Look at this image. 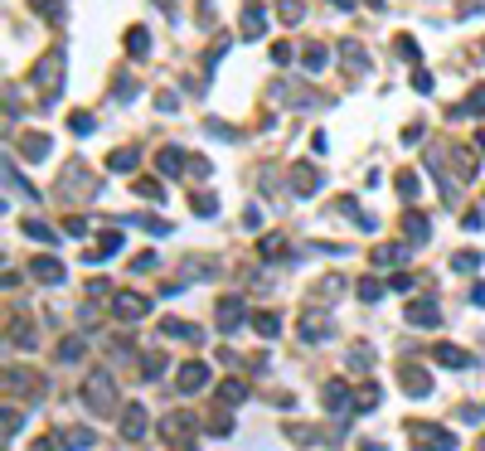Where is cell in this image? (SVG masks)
<instances>
[{"label": "cell", "mask_w": 485, "mask_h": 451, "mask_svg": "<svg viewBox=\"0 0 485 451\" xmlns=\"http://www.w3.org/2000/svg\"><path fill=\"white\" fill-rule=\"evenodd\" d=\"M432 364H447V369H466L471 364V354L461 345H432Z\"/></svg>", "instance_id": "cell-14"}, {"label": "cell", "mask_w": 485, "mask_h": 451, "mask_svg": "<svg viewBox=\"0 0 485 451\" xmlns=\"http://www.w3.org/2000/svg\"><path fill=\"white\" fill-rule=\"evenodd\" d=\"M325 335H330V320L316 316V311H306V316H301V340L316 345V340H325Z\"/></svg>", "instance_id": "cell-16"}, {"label": "cell", "mask_w": 485, "mask_h": 451, "mask_svg": "<svg viewBox=\"0 0 485 451\" xmlns=\"http://www.w3.org/2000/svg\"><path fill=\"white\" fill-rule=\"evenodd\" d=\"M359 451H388V447H378V442H364V447H359Z\"/></svg>", "instance_id": "cell-57"}, {"label": "cell", "mask_w": 485, "mask_h": 451, "mask_svg": "<svg viewBox=\"0 0 485 451\" xmlns=\"http://www.w3.org/2000/svg\"><path fill=\"white\" fill-rule=\"evenodd\" d=\"M238 320H242V301L238 296H223L218 301V330L228 335V330H238Z\"/></svg>", "instance_id": "cell-15"}, {"label": "cell", "mask_w": 485, "mask_h": 451, "mask_svg": "<svg viewBox=\"0 0 485 451\" xmlns=\"http://www.w3.org/2000/svg\"><path fill=\"white\" fill-rule=\"evenodd\" d=\"M141 373H146V378H161V373H165V359H161V354H146Z\"/></svg>", "instance_id": "cell-43"}, {"label": "cell", "mask_w": 485, "mask_h": 451, "mask_svg": "<svg viewBox=\"0 0 485 451\" xmlns=\"http://www.w3.org/2000/svg\"><path fill=\"white\" fill-rule=\"evenodd\" d=\"M452 267H457V272H481V253H457Z\"/></svg>", "instance_id": "cell-39"}, {"label": "cell", "mask_w": 485, "mask_h": 451, "mask_svg": "<svg viewBox=\"0 0 485 451\" xmlns=\"http://www.w3.org/2000/svg\"><path fill=\"white\" fill-rule=\"evenodd\" d=\"M407 325H422V330L442 325V311H437V301H412V306H407Z\"/></svg>", "instance_id": "cell-13"}, {"label": "cell", "mask_w": 485, "mask_h": 451, "mask_svg": "<svg viewBox=\"0 0 485 451\" xmlns=\"http://www.w3.org/2000/svg\"><path fill=\"white\" fill-rule=\"evenodd\" d=\"M136 194H141V199H161V185H156V180H141Z\"/></svg>", "instance_id": "cell-50"}, {"label": "cell", "mask_w": 485, "mask_h": 451, "mask_svg": "<svg viewBox=\"0 0 485 451\" xmlns=\"http://www.w3.org/2000/svg\"><path fill=\"white\" fill-rule=\"evenodd\" d=\"M398 383H403L407 398H427L432 393V373L422 364H398Z\"/></svg>", "instance_id": "cell-4"}, {"label": "cell", "mask_w": 485, "mask_h": 451, "mask_svg": "<svg viewBox=\"0 0 485 451\" xmlns=\"http://www.w3.org/2000/svg\"><path fill=\"white\" fill-rule=\"evenodd\" d=\"M262 258H267V262H277V258H287V238H277V233H267V238H262Z\"/></svg>", "instance_id": "cell-33"}, {"label": "cell", "mask_w": 485, "mask_h": 451, "mask_svg": "<svg viewBox=\"0 0 485 451\" xmlns=\"http://www.w3.org/2000/svg\"><path fill=\"white\" fill-rule=\"evenodd\" d=\"M301 63H306V73H321L325 63H330V53H325V49H321V44H311V49L301 53Z\"/></svg>", "instance_id": "cell-28"}, {"label": "cell", "mask_w": 485, "mask_h": 451, "mask_svg": "<svg viewBox=\"0 0 485 451\" xmlns=\"http://www.w3.org/2000/svg\"><path fill=\"white\" fill-rule=\"evenodd\" d=\"M238 29H242V39H262V29H267V10H262L257 0H242Z\"/></svg>", "instance_id": "cell-8"}, {"label": "cell", "mask_w": 485, "mask_h": 451, "mask_svg": "<svg viewBox=\"0 0 485 451\" xmlns=\"http://www.w3.org/2000/svg\"><path fill=\"white\" fill-rule=\"evenodd\" d=\"M277 15H282V20H287V25H301V15H306V10H301L297 0H287V5H282V10H277Z\"/></svg>", "instance_id": "cell-44"}, {"label": "cell", "mask_w": 485, "mask_h": 451, "mask_svg": "<svg viewBox=\"0 0 485 451\" xmlns=\"http://www.w3.org/2000/svg\"><path fill=\"white\" fill-rule=\"evenodd\" d=\"M374 408H378V388L364 383V393H354V413H374Z\"/></svg>", "instance_id": "cell-32"}, {"label": "cell", "mask_w": 485, "mask_h": 451, "mask_svg": "<svg viewBox=\"0 0 485 451\" xmlns=\"http://www.w3.org/2000/svg\"><path fill=\"white\" fill-rule=\"evenodd\" d=\"M476 146H481V151H485V132H476Z\"/></svg>", "instance_id": "cell-58"}, {"label": "cell", "mask_w": 485, "mask_h": 451, "mask_svg": "<svg viewBox=\"0 0 485 451\" xmlns=\"http://www.w3.org/2000/svg\"><path fill=\"white\" fill-rule=\"evenodd\" d=\"M252 330H257V335H282V316H277V311H257V316H252Z\"/></svg>", "instance_id": "cell-25"}, {"label": "cell", "mask_w": 485, "mask_h": 451, "mask_svg": "<svg viewBox=\"0 0 485 451\" xmlns=\"http://www.w3.org/2000/svg\"><path fill=\"white\" fill-rule=\"evenodd\" d=\"M340 58H345V68H350V73H364V68H369V53H364L359 39H345V44H340Z\"/></svg>", "instance_id": "cell-17"}, {"label": "cell", "mask_w": 485, "mask_h": 451, "mask_svg": "<svg viewBox=\"0 0 485 451\" xmlns=\"http://www.w3.org/2000/svg\"><path fill=\"white\" fill-rule=\"evenodd\" d=\"M29 272H34L39 282H49V287H58V282H63V262H58V258H34V262H29Z\"/></svg>", "instance_id": "cell-18"}, {"label": "cell", "mask_w": 485, "mask_h": 451, "mask_svg": "<svg viewBox=\"0 0 485 451\" xmlns=\"http://www.w3.org/2000/svg\"><path fill=\"white\" fill-rule=\"evenodd\" d=\"M209 383H214V369H209L204 359H189L185 369L175 373V388H180V393H204Z\"/></svg>", "instance_id": "cell-3"}, {"label": "cell", "mask_w": 485, "mask_h": 451, "mask_svg": "<svg viewBox=\"0 0 485 451\" xmlns=\"http://www.w3.org/2000/svg\"><path fill=\"white\" fill-rule=\"evenodd\" d=\"M204 127H209V132H214L218 141H233V136H238V127H223V122H214V117H209Z\"/></svg>", "instance_id": "cell-45"}, {"label": "cell", "mask_w": 485, "mask_h": 451, "mask_svg": "<svg viewBox=\"0 0 485 451\" xmlns=\"http://www.w3.org/2000/svg\"><path fill=\"white\" fill-rule=\"evenodd\" d=\"M82 403L97 413V418H107V413H117V383H112L107 369L87 373V383H82Z\"/></svg>", "instance_id": "cell-1"}, {"label": "cell", "mask_w": 485, "mask_h": 451, "mask_svg": "<svg viewBox=\"0 0 485 451\" xmlns=\"http://www.w3.org/2000/svg\"><path fill=\"white\" fill-rule=\"evenodd\" d=\"M461 112H476V117H485V87H471V97H466V107ZM457 112V117H461Z\"/></svg>", "instance_id": "cell-41"}, {"label": "cell", "mask_w": 485, "mask_h": 451, "mask_svg": "<svg viewBox=\"0 0 485 451\" xmlns=\"http://www.w3.org/2000/svg\"><path fill=\"white\" fill-rule=\"evenodd\" d=\"M398 58H407V63H417V44H412V39H398Z\"/></svg>", "instance_id": "cell-51"}, {"label": "cell", "mask_w": 485, "mask_h": 451, "mask_svg": "<svg viewBox=\"0 0 485 451\" xmlns=\"http://www.w3.org/2000/svg\"><path fill=\"white\" fill-rule=\"evenodd\" d=\"M345 292V282H340V277H325L321 287H316V296H321V301H330V296H340Z\"/></svg>", "instance_id": "cell-42"}, {"label": "cell", "mask_w": 485, "mask_h": 451, "mask_svg": "<svg viewBox=\"0 0 485 451\" xmlns=\"http://www.w3.org/2000/svg\"><path fill=\"white\" fill-rule=\"evenodd\" d=\"M156 170L170 175V180H175V175H185V170H189L185 151H180V146H161V151H156Z\"/></svg>", "instance_id": "cell-11"}, {"label": "cell", "mask_w": 485, "mask_h": 451, "mask_svg": "<svg viewBox=\"0 0 485 451\" xmlns=\"http://www.w3.org/2000/svg\"><path fill=\"white\" fill-rule=\"evenodd\" d=\"M330 5H335V10H354V0H330Z\"/></svg>", "instance_id": "cell-56"}, {"label": "cell", "mask_w": 485, "mask_h": 451, "mask_svg": "<svg viewBox=\"0 0 485 451\" xmlns=\"http://www.w3.org/2000/svg\"><path fill=\"white\" fill-rule=\"evenodd\" d=\"M412 437L422 451H457V437L452 432H437L432 423H412Z\"/></svg>", "instance_id": "cell-6"}, {"label": "cell", "mask_w": 485, "mask_h": 451, "mask_svg": "<svg viewBox=\"0 0 485 451\" xmlns=\"http://www.w3.org/2000/svg\"><path fill=\"white\" fill-rule=\"evenodd\" d=\"M127 223H132V228H146L151 238H165V233H175V228H170L165 218H156V213H127Z\"/></svg>", "instance_id": "cell-19"}, {"label": "cell", "mask_w": 485, "mask_h": 451, "mask_svg": "<svg viewBox=\"0 0 485 451\" xmlns=\"http://www.w3.org/2000/svg\"><path fill=\"white\" fill-rule=\"evenodd\" d=\"M403 258V248H393V243H383V248H374V267H393Z\"/></svg>", "instance_id": "cell-34"}, {"label": "cell", "mask_w": 485, "mask_h": 451, "mask_svg": "<svg viewBox=\"0 0 485 451\" xmlns=\"http://www.w3.org/2000/svg\"><path fill=\"white\" fill-rule=\"evenodd\" d=\"M481 53H485V49H481Z\"/></svg>", "instance_id": "cell-60"}, {"label": "cell", "mask_w": 485, "mask_h": 451, "mask_svg": "<svg viewBox=\"0 0 485 451\" xmlns=\"http://www.w3.org/2000/svg\"><path fill=\"white\" fill-rule=\"evenodd\" d=\"M316 185H321L316 165H292V189H297V194H316Z\"/></svg>", "instance_id": "cell-21"}, {"label": "cell", "mask_w": 485, "mask_h": 451, "mask_svg": "<svg viewBox=\"0 0 485 451\" xmlns=\"http://www.w3.org/2000/svg\"><path fill=\"white\" fill-rule=\"evenodd\" d=\"M194 432H199V423L189 413H170L161 423V437L170 442V451H194Z\"/></svg>", "instance_id": "cell-2"}, {"label": "cell", "mask_w": 485, "mask_h": 451, "mask_svg": "<svg viewBox=\"0 0 485 451\" xmlns=\"http://www.w3.org/2000/svg\"><path fill=\"white\" fill-rule=\"evenodd\" d=\"M107 170H117V175H132L136 170V151L127 146V151H112L107 156Z\"/></svg>", "instance_id": "cell-26"}, {"label": "cell", "mask_w": 485, "mask_h": 451, "mask_svg": "<svg viewBox=\"0 0 485 451\" xmlns=\"http://www.w3.org/2000/svg\"><path fill=\"white\" fill-rule=\"evenodd\" d=\"M388 287H393V292H412V277H398V272H393V277H388Z\"/></svg>", "instance_id": "cell-55"}, {"label": "cell", "mask_w": 485, "mask_h": 451, "mask_svg": "<svg viewBox=\"0 0 485 451\" xmlns=\"http://www.w3.org/2000/svg\"><path fill=\"white\" fill-rule=\"evenodd\" d=\"M15 151H20L25 160H49L54 156V141H49L44 132H25V136H15Z\"/></svg>", "instance_id": "cell-7"}, {"label": "cell", "mask_w": 485, "mask_h": 451, "mask_svg": "<svg viewBox=\"0 0 485 451\" xmlns=\"http://www.w3.org/2000/svg\"><path fill=\"white\" fill-rule=\"evenodd\" d=\"M58 437H63V447H68V451H87L92 442H97L92 427H68V432H58Z\"/></svg>", "instance_id": "cell-23"}, {"label": "cell", "mask_w": 485, "mask_h": 451, "mask_svg": "<svg viewBox=\"0 0 485 451\" xmlns=\"http://www.w3.org/2000/svg\"><path fill=\"white\" fill-rule=\"evenodd\" d=\"M58 359H63V364H78V359H82V340H78V335H68V340L58 345Z\"/></svg>", "instance_id": "cell-31"}, {"label": "cell", "mask_w": 485, "mask_h": 451, "mask_svg": "<svg viewBox=\"0 0 485 451\" xmlns=\"http://www.w3.org/2000/svg\"><path fill=\"white\" fill-rule=\"evenodd\" d=\"M127 53H132V58H146V53H151V34H146L141 25L127 29Z\"/></svg>", "instance_id": "cell-24"}, {"label": "cell", "mask_w": 485, "mask_h": 451, "mask_svg": "<svg viewBox=\"0 0 485 451\" xmlns=\"http://www.w3.org/2000/svg\"><path fill=\"white\" fill-rule=\"evenodd\" d=\"M0 423H5V437H15V432H20V423H25V418H20L15 408H5V418H0Z\"/></svg>", "instance_id": "cell-47"}, {"label": "cell", "mask_w": 485, "mask_h": 451, "mask_svg": "<svg viewBox=\"0 0 485 451\" xmlns=\"http://www.w3.org/2000/svg\"><path fill=\"white\" fill-rule=\"evenodd\" d=\"M209 432H214V437H228V432H233V423H228V413H214V423H209Z\"/></svg>", "instance_id": "cell-46"}, {"label": "cell", "mask_w": 485, "mask_h": 451, "mask_svg": "<svg viewBox=\"0 0 485 451\" xmlns=\"http://www.w3.org/2000/svg\"><path fill=\"white\" fill-rule=\"evenodd\" d=\"M481 447H485V442H481Z\"/></svg>", "instance_id": "cell-59"}, {"label": "cell", "mask_w": 485, "mask_h": 451, "mask_svg": "<svg viewBox=\"0 0 485 451\" xmlns=\"http://www.w3.org/2000/svg\"><path fill=\"white\" fill-rule=\"evenodd\" d=\"M194 213H199V218H214L218 199H214V194H194Z\"/></svg>", "instance_id": "cell-38"}, {"label": "cell", "mask_w": 485, "mask_h": 451, "mask_svg": "<svg viewBox=\"0 0 485 451\" xmlns=\"http://www.w3.org/2000/svg\"><path fill=\"white\" fill-rule=\"evenodd\" d=\"M136 92H141V83H136V78H122L117 87H112V97H117V102H132Z\"/></svg>", "instance_id": "cell-36"}, {"label": "cell", "mask_w": 485, "mask_h": 451, "mask_svg": "<svg viewBox=\"0 0 485 451\" xmlns=\"http://www.w3.org/2000/svg\"><path fill=\"white\" fill-rule=\"evenodd\" d=\"M68 132H73V136H92V132H97V122H92L87 112H73V117H68Z\"/></svg>", "instance_id": "cell-30"}, {"label": "cell", "mask_w": 485, "mask_h": 451, "mask_svg": "<svg viewBox=\"0 0 485 451\" xmlns=\"http://www.w3.org/2000/svg\"><path fill=\"white\" fill-rule=\"evenodd\" d=\"M321 403L330 408V413H345V408H354V393H350V383L345 378H330L321 388Z\"/></svg>", "instance_id": "cell-9"}, {"label": "cell", "mask_w": 485, "mask_h": 451, "mask_svg": "<svg viewBox=\"0 0 485 451\" xmlns=\"http://www.w3.org/2000/svg\"><path fill=\"white\" fill-rule=\"evenodd\" d=\"M112 253H122V233H102L97 248H87V253H82V262H102V258H112Z\"/></svg>", "instance_id": "cell-20"}, {"label": "cell", "mask_w": 485, "mask_h": 451, "mask_svg": "<svg viewBox=\"0 0 485 451\" xmlns=\"http://www.w3.org/2000/svg\"><path fill=\"white\" fill-rule=\"evenodd\" d=\"M146 311H151V306H146V296H136V292H117V296H112V316L127 320V325H136Z\"/></svg>", "instance_id": "cell-5"}, {"label": "cell", "mask_w": 485, "mask_h": 451, "mask_svg": "<svg viewBox=\"0 0 485 451\" xmlns=\"http://www.w3.org/2000/svg\"><path fill=\"white\" fill-rule=\"evenodd\" d=\"M151 267H156V253H141V258L132 262V272H151Z\"/></svg>", "instance_id": "cell-53"}, {"label": "cell", "mask_w": 485, "mask_h": 451, "mask_svg": "<svg viewBox=\"0 0 485 451\" xmlns=\"http://www.w3.org/2000/svg\"><path fill=\"white\" fill-rule=\"evenodd\" d=\"M427 213H417V209H407L403 213V233H407V243H427Z\"/></svg>", "instance_id": "cell-22"}, {"label": "cell", "mask_w": 485, "mask_h": 451, "mask_svg": "<svg viewBox=\"0 0 485 451\" xmlns=\"http://www.w3.org/2000/svg\"><path fill=\"white\" fill-rule=\"evenodd\" d=\"M87 296H92V301H102V296H112V287L102 282V277H92V282H87Z\"/></svg>", "instance_id": "cell-49"}, {"label": "cell", "mask_w": 485, "mask_h": 451, "mask_svg": "<svg viewBox=\"0 0 485 451\" xmlns=\"http://www.w3.org/2000/svg\"><path fill=\"white\" fill-rule=\"evenodd\" d=\"M218 398H223V408H233V403H242V398H247V383H238V378L218 383Z\"/></svg>", "instance_id": "cell-27"}, {"label": "cell", "mask_w": 485, "mask_h": 451, "mask_svg": "<svg viewBox=\"0 0 485 451\" xmlns=\"http://www.w3.org/2000/svg\"><path fill=\"white\" fill-rule=\"evenodd\" d=\"M359 301H369V306H374V301H383V282L364 277V282H359Z\"/></svg>", "instance_id": "cell-35"}, {"label": "cell", "mask_w": 485, "mask_h": 451, "mask_svg": "<svg viewBox=\"0 0 485 451\" xmlns=\"http://www.w3.org/2000/svg\"><path fill=\"white\" fill-rule=\"evenodd\" d=\"M82 228H87V218H78V213H73V218L63 223V238H82Z\"/></svg>", "instance_id": "cell-48"}, {"label": "cell", "mask_w": 485, "mask_h": 451, "mask_svg": "<svg viewBox=\"0 0 485 451\" xmlns=\"http://www.w3.org/2000/svg\"><path fill=\"white\" fill-rule=\"evenodd\" d=\"M350 369H354V373H369V369H374V354H369V349L359 345V349L350 354Z\"/></svg>", "instance_id": "cell-37"}, {"label": "cell", "mask_w": 485, "mask_h": 451, "mask_svg": "<svg viewBox=\"0 0 485 451\" xmlns=\"http://www.w3.org/2000/svg\"><path fill=\"white\" fill-rule=\"evenodd\" d=\"M156 107H161V112H175V107H180V97H175V92H161V97H156Z\"/></svg>", "instance_id": "cell-54"}, {"label": "cell", "mask_w": 485, "mask_h": 451, "mask_svg": "<svg viewBox=\"0 0 485 451\" xmlns=\"http://www.w3.org/2000/svg\"><path fill=\"white\" fill-rule=\"evenodd\" d=\"M25 238H34V243H54L58 233L49 228V223H39V218H25Z\"/></svg>", "instance_id": "cell-29"}, {"label": "cell", "mask_w": 485, "mask_h": 451, "mask_svg": "<svg viewBox=\"0 0 485 451\" xmlns=\"http://www.w3.org/2000/svg\"><path fill=\"white\" fill-rule=\"evenodd\" d=\"M161 340H189V345H199V340H204V330H199V325H189V320L165 316L161 320Z\"/></svg>", "instance_id": "cell-10"}, {"label": "cell", "mask_w": 485, "mask_h": 451, "mask_svg": "<svg viewBox=\"0 0 485 451\" xmlns=\"http://www.w3.org/2000/svg\"><path fill=\"white\" fill-rule=\"evenodd\" d=\"M412 87H417V92H432V73H427V68L412 73Z\"/></svg>", "instance_id": "cell-52"}, {"label": "cell", "mask_w": 485, "mask_h": 451, "mask_svg": "<svg viewBox=\"0 0 485 451\" xmlns=\"http://www.w3.org/2000/svg\"><path fill=\"white\" fill-rule=\"evenodd\" d=\"M398 194H403V204H412V199H417V175H398Z\"/></svg>", "instance_id": "cell-40"}, {"label": "cell", "mask_w": 485, "mask_h": 451, "mask_svg": "<svg viewBox=\"0 0 485 451\" xmlns=\"http://www.w3.org/2000/svg\"><path fill=\"white\" fill-rule=\"evenodd\" d=\"M122 437H127V442H141V437H146V408H141V403H127V413H122Z\"/></svg>", "instance_id": "cell-12"}]
</instances>
